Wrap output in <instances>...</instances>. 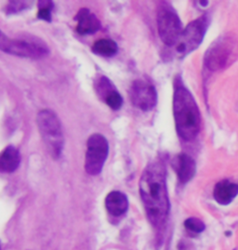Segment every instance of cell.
<instances>
[{
    "label": "cell",
    "instance_id": "6",
    "mask_svg": "<svg viewBox=\"0 0 238 250\" xmlns=\"http://www.w3.org/2000/svg\"><path fill=\"white\" fill-rule=\"evenodd\" d=\"M158 29L161 40L168 47L176 45L182 32V23L170 5L163 3L158 12Z\"/></svg>",
    "mask_w": 238,
    "mask_h": 250
},
{
    "label": "cell",
    "instance_id": "12",
    "mask_svg": "<svg viewBox=\"0 0 238 250\" xmlns=\"http://www.w3.org/2000/svg\"><path fill=\"white\" fill-rule=\"evenodd\" d=\"M238 185L229 180H222L216 184L214 188V199L219 205L231 204L238 196Z\"/></svg>",
    "mask_w": 238,
    "mask_h": 250
},
{
    "label": "cell",
    "instance_id": "13",
    "mask_svg": "<svg viewBox=\"0 0 238 250\" xmlns=\"http://www.w3.org/2000/svg\"><path fill=\"white\" fill-rule=\"evenodd\" d=\"M21 162V155L17 148L8 146L0 152V173H12L17 170Z\"/></svg>",
    "mask_w": 238,
    "mask_h": 250
},
{
    "label": "cell",
    "instance_id": "11",
    "mask_svg": "<svg viewBox=\"0 0 238 250\" xmlns=\"http://www.w3.org/2000/svg\"><path fill=\"white\" fill-rule=\"evenodd\" d=\"M78 22L77 31L80 35H91L100 30L102 24L95 14L89 9H81L75 17Z\"/></svg>",
    "mask_w": 238,
    "mask_h": 250
},
{
    "label": "cell",
    "instance_id": "8",
    "mask_svg": "<svg viewBox=\"0 0 238 250\" xmlns=\"http://www.w3.org/2000/svg\"><path fill=\"white\" fill-rule=\"evenodd\" d=\"M129 97L132 104L143 111L154 109L158 103L157 90L147 80H135L129 89Z\"/></svg>",
    "mask_w": 238,
    "mask_h": 250
},
{
    "label": "cell",
    "instance_id": "15",
    "mask_svg": "<svg viewBox=\"0 0 238 250\" xmlns=\"http://www.w3.org/2000/svg\"><path fill=\"white\" fill-rule=\"evenodd\" d=\"M91 51L95 54L100 55V56L111 57L116 54V53L118 51V47H117V44L112 39L103 38V39H100V40L96 41L92 46Z\"/></svg>",
    "mask_w": 238,
    "mask_h": 250
},
{
    "label": "cell",
    "instance_id": "16",
    "mask_svg": "<svg viewBox=\"0 0 238 250\" xmlns=\"http://www.w3.org/2000/svg\"><path fill=\"white\" fill-rule=\"evenodd\" d=\"M94 87L100 98L104 102L112 93L116 91L112 81L105 76H100L99 78H97L95 80Z\"/></svg>",
    "mask_w": 238,
    "mask_h": 250
},
{
    "label": "cell",
    "instance_id": "2",
    "mask_svg": "<svg viewBox=\"0 0 238 250\" xmlns=\"http://www.w3.org/2000/svg\"><path fill=\"white\" fill-rule=\"evenodd\" d=\"M173 114L178 136L185 141H192L200 132L201 115L192 93L182 80H175Z\"/></svg>",
    "mask_w": 238,
    "mask_h": 250
},
{
    "label": "cell",
    "instance_id": "18",
    "mask_svg": "<svg viewBox=\"0 0 238 250\" xmlns=\"http://www.w3.org/2000/svg\"><path fill=\"white\" fill-rule=\"evenodd\" d=\"M184 226L189 231H191L193 232H196V233H200V232H204L205 229H206L204 222L196 217L187 218L184 221Z\"/></svg>",
    "mask_w": 238,
    "mask_h": 250
},
{
    "label": "cell",
    "instance_id": "10",
    "mask_svg": "<svg viewBox=\"0 0 238 250\" xmlns=\"http://www.w3.org/2000/svg\"><path fill=\"white\" fill-rule=\"evenodd\" d=\"M172 166L178 176L179 181L182 184L188 183L195 175V161L185 153L176 156L172 161Z\"/></svg>",
    "mask_w": 238,
    "mask_h": 250
},
{
    "label": "cell",
    "instance_id": "4",
    "mask_svg": "<svg viewBox=\"0 0 238 250\" xmlns=\"http://www.w3.org/2000/svg\"><path fill=\"white\" fill-rule=\"evenodd\" d=\"M0 50L9 54L27 58H42L49 53L48 46L34 37L11 38L0 30Z\"/></svg>",
    "mask_w": 238,
    "mask_h": 250
},
{
    "label": "cell",
    "instance_id": "19",
    "mask_svg": "<svg viewBox=\"0 0 238 250\" xmlns=\"http://www.w3.org/2000/svg\"><path fill=\"white\" fill-rule=\"evenodd\" d=\"M105 103L107 104V106L109 107H111L113 110H117L120 109L122 105H123V98L120 95V93L118 91H114L112 93L106 100Z\"/></svg>",
    "mask_w": 238,
    "mask_h": 250
},
{
    "label": "cell",
    "instance_id": "5",
    "mask_svg": "<svg viewBox=\"0 0 238 250\" xmlns=\"http://www.w3.org/2000/svg\"><path fill=\"white\" fill-rule=\"evenodd\" d=\"M208 23L207 16L203 15L191 22L182 30L176 45L174 46L178 56H185L199 47L203 41Z\"/></svg>",
    "mask_w": 238,
    "mask_h": 250
},
{
    "label": "cell",
    "instance_id": "17",
    "mask_svg": "<svg viewBox=\"0 0 238 250\" xmlns=\"http://www.w3.org/2000/svg\"><path fill=\"white\" fill-rule=\"evenodd\" d=\"M52 8H53V3L51 1H39L37 17L41 20L50 22Z\"/></svg>",
    "mask_w": 238,
    "mask_h": 250
},
{
    "label": "cell",
    "instance_id": "9",
    "mask_svg": "<svg viewBox=\"0 0 238 250\" xmlns=\"http://www.w3.org/2000/svg\"><path fill=\"white\" fill-rule=\"evenodd\" d=\"M234 43L230 38L221 39L216 42L215 45L207 51L206 54L205 63L207 68L216 71L225 68L230 59L234 55Z\"/></svg>",
    "mask_w": 238,
    "mask_h": 250
},
{
    "label": "cell",
    "instance_id": "3",
    "mask_svg": "<svg viewBox=\"0 0 238 250\" xmlns=\"http://www.w3.org/2000/svg\"><path fill=\"white\" fill-rule=\"evenodd\" d=\"M36 123L48 152L53 159H58L63 148V135L58 116L52 110L43 109L37 114Z\"/></svg>",
    "mask_w": 238,
    "mask_h": 250
},
{
    "label": "cell",
    "instance_id": "14",
    "mask_svg": "<svg viewBox=\"0 0 238 250\" xmlns=\"http://www.w3.org/2000/svg\"><path fill=\"white\" fill-rule=\"evenodd\" d=\"M107 211L114 216H122L128 208V201L125 194L120 192H111L105 198Z\"/></svg>",
    "mask_w": 238,
    "mask_h": 250
},
{
    "label": "cell",
    "instance_id": "1",
    "mask_svg": "<svg viewBox=\"0 0 238 250\" xmlns=\"http://www.w3.org/2000/svg\"><path fill=\"white\" fill-rule=\"evenodd\" d=\"M140 194L151 223L156 227L162 226L168 218L170 207L167 172L163 161H152L143 172Z\"/></svg>",
    "mask_w": 238,
    "mask_h": 250
},
{
    "label": "cell",
    "instance_id": "7",
    "mask_svg": "<svg viewBox=\"0 0 238 250\" xmlns=\"http://www.w3.org/2000/svg\"><path fill=\"white\" fill-rule=\"evenodd\" d=\"M109 151L108 141L101 134H94L87 141L85 170L91 176L102 172Z\"/></svg>",
    "mask_w": 238,
    "mask_h": 250
}]
</instances>
